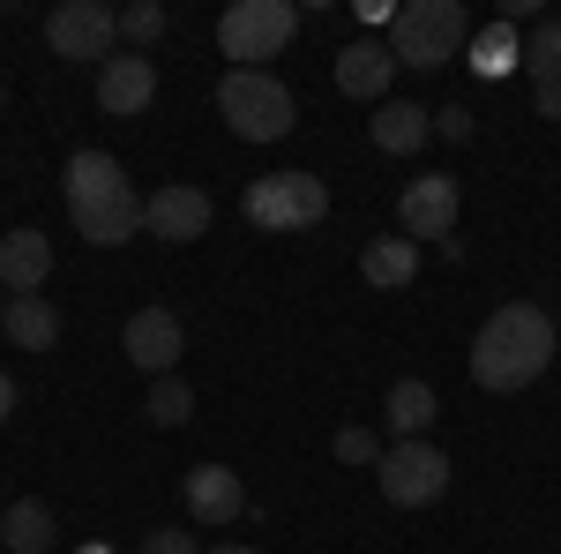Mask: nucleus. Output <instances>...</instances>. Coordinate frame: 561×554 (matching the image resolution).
I'll use <instances>...</instances> for the list:
<instances>
[{"label":"nucleus","mask_w":561,"mask_h":554,"mask_svg":"<svg viewBox=\"0 0 561 554\" xmlns=\"http://www.w3.org/2000/svg\"><path fill=\"white\" fill-rule=\"evenodd\" d=\"M554 315L531 307V299H502L472 338V383L479 389H531L547 368H554Z\"/></svg>","instance_id":"1"},{"label":"nucleus","mask_w":561,"mask_h":554,"mask_svg":"<svg viewBox=\"0 0 561 554\" xmlns=\"http://www.w3.org/2000/svg\"><path fill=\"white\" fill-rule=\"evenodd\" d=\"M217 113H225V128L240 143H285L293 135V90L277 83L270 68H225Z\"/></svg>","instance_id":"2"},{"label":"nucleus","mask_w":561,"mask_h":554,"mask_svg":"<svg viewBox=\"0 0 561 554\" xmlns=\"http://www.w3.org/2000/svg\"><path fill=\"white\" fill-rule=\"evenodd\" d=\"M472 45V15L457 8V0H412V8H397V23H389V60L397 68H442V60H457Z\"/></svg>","instance_id":"3"},{"label":"nucleus","mask_w":561,"mask_h":554,"mask_svg":"<svg viewBox=\"0 0 561 554\" xmlns=\"http://www.w3.org/2000/svg\"><path fill=\"white\" fill-rule=\"evenodd\" d=\"M293 31H300V8L293 0H232L217 15V53L232 68H262V60H277L293 45Z\"/></svg>","instance_id":"4"},{"label":"nucleus","mask_w":561,"mask_h":554,"mask_svg":"<svg viewBox=\"0 0 561 554\" xmlns=\"http://www.w3.org/2000/svg\"><path fill=\"white\" fill-rule=\"evenodd\" d=\"M240 211H248V225H262V233H307V225L330 217V188H322L314 172H270V180H248Z\"/></svg>","instance_id":"5"},{"label":"nucleus","mask_w":561,"mask_h":554,"mask_svg":"<svg viewBox=\"0 0 561 554\" xmlns=\"http://www.w3.org/2000/svg\"><path fill=\"white\" fill-rule=\"evenodd\" d=\"M375 479H382L389 510H427V502L449 495V457L434 450L427 434H420V442H389L382 465H375Z\"/></svg>","instance_id":"6"},{"label":"nucleus","mask_w":561,"mask_h":554,"mask_svg":"<svg viewBox=\"0 0 561 554\" xmlns=\"http://www.w3.org/2000/svg\"><path fill=\"white\" fill-rule=\"evenodd\" d=\"M45 45L60 60H98L105 68L121 53V8H105V0H60L45 15Z\"/></svg>","instance_id":"7"},{"label":"nucleus","mask_w":561,"mask_h":554,"mask_svg":"<svg viewBox=\"0 0 561 554\" xmlns=\"http://www.w3.org/2000/svg\"><path fill=\"white\" fill-rule=\"evenodd\" d=\"M457 180L449 172H420V180H404V195H397V225H404V240H449L457 233Z\"/></svg>","instance_id":"8"},{"label":"nucleus","mask_w":561,"mask_h":554,"mask_svg":"<svg viewBox=\"0 0 561 554\" xmlns=\"http://www.w3.org/2000/svg\"><path fill=\"white\" fill-rule=\"evenodd\" d=\"M121 352H128L142 375H173L180 352H187V330H180L173 307H135L128 330H121Z\"/></svg>","instance_id":"9"},{"label":"nucleus","mask_w":561,"mask_h":554,"mask_svg":"<svg viewBox=\"0 0 561 554\" xmlns=\"http://www.w3.org/2000/svg\"><path fill=\"white\" fill-rule=\"evenodd\" d=\"M98 105H105L113 121H142V113L158 105V60H150V53H113V60L98 68Z\"/></svg>","instance_id":"10"},{"label":"nucleus","mask_w":561,"mask_h":554,"mask_svg":"<svg viewBox=\"0 0 561 554\" xmlns=\"http://www.w3.org/2000/svg\"><path fill=\"white\" fill-rule=\"evenodd\" d=\"M142 233L150 240H203L210 233V195L203 188H187V180H173V188H158L150 195V211H142Z\"/></svg>","instance_id":"11"},{"label":"nucleus","mask_w":561,"mask_h":554,"mask_svg":"<svg viewBox=\"0 0 561 554\" xmlns=\"http://www.w3.org/2000/svg\"><path fill=\"white\" fill-rule=\"evenodd\" d=\"M60 188H68V217H83L98 203H113V195H128V166L113 150H76L68 172H60Z\"/></svg>","instance_id":"12"},{"label":"nucleus","mask_w":561,"mask_h":554,"mask_svg":"<svg viewBox=\"0 0 561 554\" xmlns=\"http://www.w3.org/2000/svg\"><path fill=\"white\" fill-rule=\"evenodd\" d=\"M180 495H187V517H195V524H232V517H248V487H240L232 465H195L180 479Z\"/></svg>","instance_id":"13"},{"label":"nucleus","mask_w":561,"mask_h":554,"mask_svg":"<svg viewBox=\"0 0 561 554\" xmlns=\"http://www.w3.org/2000/svg\"><path fill=\"white\" fill-rule=\"evenodd\" d=\"M367 135H375L382 158H420V150L434 143V113H427V105H412V98H389V105H375Z\"/></svg>","instance_id":"14"},{"label":"nucleus","mask_w":561,"mask_h":554,"mask_svg":"<svg viewBox=\"0 0 561 554\" xmlns=\"http://www.w3.org/2000/svg\"><path fill=\"white\" fill-rule=\"evenodd\" d=\"M45 278H53V240L31 233V225H23V233H8V240H0V293H8V299H31Z\"/></svg>","instance_id":"15"},{"label":"nucleus","mask_w":561,"mask_h":554,"mask_svg":"<svg viewBox=\"0 0 561 554\" xmlns=\"http://www.w3.org/2000/svg\"><path fill=\"white\" fill-rule=\"evenodd\" d=\"M389 76H397V60H389V45L375 38H352L337 53V90L359 98V105H389Z\"/></svg>","instance_id":"16"},{"label":"nucleus","mask_w":561,"mask_h":554,"mask_svg":"<svg viewBox=\"0 0 561 554\" xmlns=\"http://www.w3.org/2000/svg\"><path fill=\"white\" fill-rule=\"evenodd\" d=\"M142 211H150V203H142V195H113V203H98V211H83L76 217V233H83L90 248H128L135 233H142Z\"/></svg>","instance_id":"17"},{"label":"nucleus","mask_w":561,"mask_h":554,"mask_svg":"<svg viewBox=\"0 0 561 554\" xmlns=\"http://www.w3.org/2000/svg\"><path fill=\"white\" fill-rule=\"evenodd\" d=\"M359 278H367V285H382V293L412 285V278H420V240H404V233L367 240V248H359Z\"/></svg>","instance_id":"18"},{"label":"nucleus","mask_w":561,"mask_h":554,"mask_svg":"<svg viewBox=\"0 0 561 554\" xmlns=\"http://www.w3.org/2000/svg\"><path fill=\"white\" fill-rule=\"evenodd\" d=\"M382 420H389V434H397V442H420V434H427V427L442 420V397H434V389L420 383V375H404V383L389 389Z\"/></svg>","instance_id":"19"},{"label":"nucleus","mask_w":561,"mask_h":554,"mask_svg":"<svg viewBox=\"0 0 561 554\" xmlns=\"http://www.w3.org/2000/svg\"><path fill=\"white\" fill-rule=\"evenodd\" d=\"M53 540H60V524H53L45 502L23 495V502H8V510H0V547H8V554H53Z\"/></svg>","instance_id":"20"},{"label":"nucleus","mask_w":561,"mask_h":554,"mask_svg":"<svg viewBox=\"0 0 561 554\" xmlns=\"http://www.w3.org/2000/svg\"><path fill=\"white\" fill-rule=\"evenodd\" d=\"M0 330L15 338V352H53L60 344V307L53 299H8V315H0Z\"/></svg>","instance_id":"21"},{"label":"nucleus","mask_w":561,"mask_h":554,"mask_svg":"<svg viewBox=\"0 0 561 554\" xmlns=\"http://www.w3.org/2000/svg\"><path fill=\"white\" fill-rule=\"evenodd\" d=\"M472 76H486V83H502L510 68H524V38H517V23H486V31H472Z\"/></svg>","instance_id":"22"},{"label":"nucleus","mask_w":561,"mask_h":554,"mask_svg":"<svg viewBox=\"0 0 561 554\" xmlns=\"http://www.w3.org/2000/svg\"><path fill=\"white\" fill-rule=\"evenodd\" d=\"M187 412H195V389L180 383V375H158L150 397H142V420L150 427H187Z\"/></svg>","instance_id":"23"},{"label":"nucleus","mask_w":561,"mask_h":554,"mask_svg":"<svg viewBox=\"0 0 561 554\" xmlns=\"http://www.w3.org/2000/svg\"><path fill=\"white\" fill-rule=\"evenodd\" d=\"M524 68H531V83H561V23L554 15L524 38Z\"/></svg>","instance_id":"24"},{"label":"nucleus","mask_w":561,"mask_h":554,"mask_svg":"<svg viewBox=\"0 0 561 554\" xmlns=\"http://www.w3.org/2000/svg\"><path fill=\"white\" fill-rule=\"evenodd\" d=\"M121 38H128V53H150V45L165 38V8L158 0H128L121 8Z\"/></svg>","instance_id":"25"},{"label":"nucleus","mask_w":561,"mask_h":554,"mask_svg":"<svg viewBox=\"0 0 561 554\" xmlns=\"http://www.w3.org/2000/svg\"><path fill=\"white\" fill-rule=\"evenodd\" d=\"M337 465H382V434L375 427H337Z\"/></svg>","instance_id":"26"},{"label":"nucleus","mask_w":561,"mask_h":554,"mask_svg":"<svg viewBox=\"0 0 561 554\" xmlns=\"http://www.w3.org/2000/svg\"><path fill=\"white\" fill-rule=\"evenodd\" d=\"M142 554H203V540L180 524H158V532H142Z\"/></svg>","instance_id":"27"},{"label":"nucleus","mask_w":561,"mask_h":554,"mask_svg":"<svg viewBox=\"0 0 561 554\" xmlns=\"http://www.w3.org/2000/svg\"><path fill=\"white\" fill-rule=\"evenodd\" d=\"M434 135H442V143H472V113H465V105L434 113Z\"/></svg>","instance_id":"28"},{"label":"nucleus","mask_w":561,"mask_h":554,"mask_svg":"<svg viewBox=\"0 0 561 554\" xmlns=\"http://www.w3.org/2000/svg\"><path fill=\"white\" fill-rule=\"evenodd\" d=\"M531 105H539V121H561V83H531Z\"/></svg>","instance_id":"29"},{"label":"nucleus","mask_w":561,"mask_h":554,"mask_svg":"<svg viewBox=\"0 0 561 554\" xmlns=\"http://www.w3.org/2000/svg\"><path fill=\"white\" fill-rule=\"evenodd\" d=\"M0 420H15V383L0 375Z\"/></svg>","instance_id":"30"},{"label":"nucleus","mask_w":561,"mask_h":554,"mask_svg":"<svg viewBox=\"0 0 561 554\" xmlns=\"http://www.w3.org/2000/svg\"><path fill=\"white\" fill-rule=\"evenodd\" d=\"M203 554H262V547H248V540H217V547H203Z\"/></svg>","instance_id":"31"},{"label":"nucleus","mask_w":561,"mask_h":554,"mask_svg":"<svg viewBox=\"0 0 561 554\" xmlns=\"http://www.w3.org/2000/svg\"><path fill=\"white\" fill-rule=\"evenodd\" d=\"M76 554H105V547H76Z\"/></svg>","instance_id":"32"},{"label":"nucleus","mask_w":561,"mask_h":554,"mask_svg":"<svg viewBox=\"0 0 561 554\" xmlns=\"http://www.w3.org/2000/svg\"><path fill=\"white\" fill-rule=\"evenodd\" d=\"M0 315H8V293H0Z\"/></svg>","instance_id":"33"},{"label":"nucleus","mask_w":561,"mask_h":554,"mask_svg":"<svg viewBox=\"0 0 561 554\" xmlns=\"http://www.w3.org/2000/svg\"><path fill=\"white\" fill-rule=\"evenodd\" d=\"M0 98H8V83H0Z\"/></svg>","instance_id":"34"}]
</instances>
